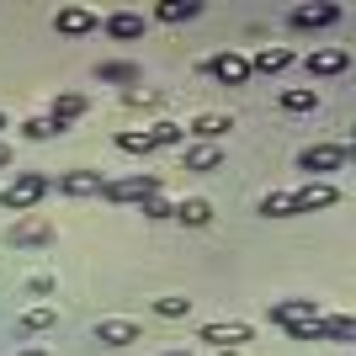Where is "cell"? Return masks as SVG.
<instances>
[{"mask_svg": "<svg viewBox=\"0 0 356 356\" xmlns=\"http://www.w3.org/2000/svg\"><path fill=\"white\" fill-rule=\"evenodd\" d=\"M54 239V223L48 218H22L6 229V245H16V250H27V245H48Z\"/></svg>", "mask_w": 356, "mask_h": 356, "instance_id": "9c48e42d", "label": "cell"}, {"mask_svg": "<svg viewBox=\"0 0 356 356\" xmlns=\"http://www.w3.org/2000/svg\"><path fill=\"white\" fill-rule=\"evenodd\" d=\"M319 341H341V346H351L356 341V319L351 314H319Z\"/></svg>", "mask_w": 356, "mask_h": 356, "instance_id": "2e32d148", "label": "cell"}, {"mask_svg": "<svg viewBox=\"0 0 356 356\" xmlns=\"http://www.w3.org/2000/svg\"><path fill=\"white\" fill-rule=\"evenodd\" d=\"M106 202H138L144 208L149 197H160V176H149V170H138V176H122V181H106L102 186Z\"/></svg>", "mask_w": 356, "mask_h": 356, "instance_id": "7a4b0ae2", "label": "cell"}, {"mask_svg": "<svg viewBox=\"0 0 356 356\" xmlns=\"http://www.w3.org/2000/svg\"><path fill=\"white\" fill-rule=\"evenodd\" d=\"M22 134L27 138H54V134H64V128H54L48 118H32V122H22Z\"/></svg>", "mask_w": 356, "mask_h": 356, "instance_id": "f1b7e54d", "label": "cell"}, {"mask_svg": "<svg viewBox=\"0 0 356 356\" xmlns=\"http://www.w3.org/2000/svg\"><path fill=\"white\" fill-rule=\"evenodd\" d=\"M197 341H208V346H218V351H229V346H245L250 341V325H202V335H197Z\"/></svg>", "mask_w": 356, "mask_h": 356, "instance_id": "9a60e30c", "label": "cell"}, {"mask_svg": "<svg viewBox=\"0 0 356 356\" xmlns=\"http://www.w3.org/2000/svg\"><path fill=\"white\" fill-rule=\"evenodd\" d=\"M6 165H11V144H0V170H6Z\"/></svg>", "mask_w": 356, "mask_h": 356, "instance_id": "1f68e13d", "label": "cell"}, {"mask_svg": "<svg viewBox=\"0 0 356 356\" xmlns=\"http://www.w3.org/2000/svg\"><path fill=\"white\" fill-rule=\"evenodd\" d=\"M351 160V144H309L298 149V165L309 170V176H325V170H341Z\"/></svg>", "mask_w": 356, "mask_h": 356, "instance_id": "3957f363", "label": "cell"}, {"mask_svg": "<svg viewBox=\"0 0 356 356\" xmlns=\"http://www.w3.org/2000/svg\"><path fill=\"white\" fill-rule=\"evenodd\" d=\"M64 197H102V186H106V176L102 170H64L59 181H54Z\"/></svg>", "mask_w": 356, "mask_h": 356, "instance_id": "8fae6325", "label": "cell"}, {"mask_svg": "<svg viewBox=\"0 0 356 356\" xmlns=\"http://www.w3.org/2000/svg\"><path fill=\"white\" fill-rule=\"evenodd\" d=\"M335 202H341V192L330 181H309L293 192V213H319V208H335Z\"/></svg>", "mask_w": 356, "mask_h": 356, "instance_id": "ba28073f", "label": "cell"}, {"mask_svg": "<svg viewBox=\"0 0 356 356\" xmlns=\"http://www.w3.org/2000/svg\"><path fill=\"white\" fill-rule=\"evenodd\" d=\"M287 64H293V54H287V48H261V54L250 59V74H282Z\"/></svg>", "mask_w": 356, "mask_h": 356, "instance_id": "7402d4cb", "label": "cell"}, {"mask_svg": "<svg viewBox=\"0 0 356 356\" xmlns=\"http://www.w3.org/2000/svg\"><path fill=\"white\" fill-rule=\"evenodd\" d=\"M202 70H208L213 80H223V86H250V59H245V54H213Z\"/></svg>", "mask_w": 356, "mask_h": 356, "instance_id": "8992f818", "label": "cell"}, {"mask_svg": "<svg viewBox=\"0 0 356 356\" xmlns=\"http://www.w3.org/2000/svg\"><path fill=\"white\" fill-rule=\"evenodd\" d=\"M186 309H192V298H154V314H160V319H186Z\"/></svg>", "mask_w": 356, "mask_h": 356, "instance_id": "4316f807", "label": "cell"}, {"mask_svg": "<svg viewBox=\"0 0 356 356\" xmlns=\"http://www.w3.org/2000/svg\"><path fill=\"white\" fill-rule=\"evenodd\" d=\"M229 128H234V118H223V112H202V118H192V128H186V134H197V138H208V144H218Z\"/></svg>", "mask_w": 356, "mask_h": 356, "instance_id": "d6986e66", "label": "cell"}, {"mask_svg": "<svg viewBox=\"0 0 356 356\" xmlns=\"http://www.w3.org/2000/svg\"><path fill=\"white\" fill-rule=\"evenodd\" d=\"M202 16V0H160L154 6V22H192Z\"/></svg>", "mask_w": 356, "mask_h": 356, "instance_id": "44dd1931", "label": "cell"}, {"mask_svg": "<svg viewBox=\"0 0 356 356\" xmlns=\"http://www.w3.org/2000/svg\"><path fill=\"white\" fill-rule=\"evenodd\" d=\"M303 70H309L314 80H330V74H346V70H351V54H346V48H319V54L303 59Z\"/></svg>", "mask_w": 356, "mask_h": 356, "instance_id": "30bf717a", "label": "cell"}, {"mask_svg": "<svg viewBox=\"0 0 356 356\" xmlns=\"http://www.w3.org/2000/svg\"><path fill=\"white\" fill-rule=\"evenodd\" d=\"M102 32L118 38V43H138V38H144V16L138 11H112V16H102Z\"/></svg>", "mask_w": 356, "mask_h": 356, "instance_id": "7c38bea8", "label": "cell"}, {"mask_svg": "<svg viewBox=\"0 0 356 356\" xmlns=\"http://www.w3.org/2000/svg\"><path fill=\"white\" fill-rule=\"evenodd\" d=\"M314 319H319V309H314V298H282V303H271V325H282L287 335H298V330H309Z\"/></svg>", "mask_w": 356, "mask_h": 356, "instance_id": "277c9868", "label": "cell"}, {"mask_svg": "<svg viewBox=\"0 0 356 356\" xmlns=\"http://www.w3.org/2000/svg\"><path fill=\"white\" fill-rule=\"evenodd\" d=\"M16 356H48V351H43V346H27V351H16Z\"/></svg>", "mask_w": 356, "mask_h": 356, "instance_id": "d6a6232c", "label": "cell"}, {"mask_svg": "<svg viewBox=\"0 0 356 356\" xmlns=\"http://www.w3.org/2000/svg\"><path fill=\"white\" fill-rule=\"evenodd\" d=\"M160 102H165V96H160V90H149V86L144 90H138V86L128 90V106H160Z\"/></svg>", "mask_w": 356, "mask_h": 356, "instance_id": "f546056e", "label": "cell"}, {"mask_svg": "<svg viewBox=\"0 0 356 356\" xmlns=\"http://www.w3.org/2000/svg\"><path fill=\"white\" fill-rule=\"evenodd\" d=\"M96 74H102L106 86H128V90H134L138 80H144V70H138V64H128V59H112V64H102Z\"/></svg>", "mask_w": 356, "mask_h": 356, "instance_id": "ffe728a7", "label": "cell"}, {"mask_svg": "<svg viewBox=\"0 0 356 356\" xmlns=\"http://www.w3.org/2000/svg\"><path fill=\"white\" fill-rule=\"evenodd\" d=\"M74 118H86V96H74V90L54 96V106H48V122H54V128H70Z\"/></svg>", "mask_w": 356, "mask_h": 356, "instance_id": "e0dca14e", "label": "cell"}, {"mask_svg": "<svg viewBox=\"0 0 356 356\" xmlns=\"http://www.w3.org/2000/svg\"><path fill=\"white\" fill-rule=\"evenodd\" d=\"M314 106H319V90H314V86L282 90V112H314Z\"/></svg>", "mask_w": 356, "mask_h": 356, "instance_id": "cb8c5ba5", "label": "cell"}, {"mask_svg": "<svg viewBox=\"0 0 356 356\" xmlns=\"http://www.w3.org/2000/svg\"><path fill=\"white\" fill-rule=\"evenodd\" d=\"M96 341L102 346H134V341H144V330H138L134 319H102V325H96Z\"/></svg>", "mask_w": 356, "mask_h": 356, "instance_id": "5bb4252c", "label": "cell"}, {"mask_svg": "<svg viewBox=\"0 0 356 356\" xmlns=\"http://www.w3.org/2000/svg\"><path fill=\"white\" fill-rule=\"evenodd\" d=\"M54 32H64V38H90V32H102V16L86 11V6H64V11L54 16Z\"/></svg>", "mask_w": 356, "mask_h": 356, "instance_id": "52a82bcc", "label": "cell"}, {"mask_svg": "<svg viewBox=\"0 0 356 356\" xmlns=\"http://www.w3.org/2000/svg\"><path fill=\"white\" fill-rule=\"evenodd\" d=\"M170 218H181L186 229H208V223H213V202H208V197H186Z\"/></svg>", "mask_w": 356, "mask_h": 356, "instance_id": "ac0fdd59", "label": "cell"}, {"mask_svg": "<svg viewBox=\"0 0 356 356\" xmlns=\"http://www.w3.org/2000/svg\"><path fill=\"white\" fill-rule=\"evenodd\" d=\"M170 213H176V208H170L165 197H149V202H144V218H170Z\"/></svg>", "mask_w": 356, "mask_h": 356, "instance_id": "4dcf8cb0", "label": "cell"}, {"mask_svg": "<svg viewBox=\"0 0 356 356\" xmlns=\"http://www.w3.org/2000/svg\"><path fill=\"white\" fill-rule=\"evenodd\" d=\"M0 134H6V112H0Z\"/></svg>", "mask_w": 356, "mask_h": 356, "instance_id": "e575fe53", "label": "cell"}, {"mask_svg": "<svg viewBox=\"0 0 356 356\" xmlns=\"http://www.w3.org/2000/svg\"><path fill=\"white\" fill-rule=\"evenodd\" d=\"M118 149H122V154H149V149H154V138H149V128H122V134H118Z\"/></svg>", "mask_w": 356, "mask_h": 356, "instance_id": "d4e9b609", "label": "cell"}, {"mask_svg": "<svg viewBox=\"0 0 356 356\" xmlns=\"http://www.w3.org/2000/svg\"><path fill=\"white\" fill-rule=\"evenodd\" d=\"M287 22H293L298 32L335 27V22H341V6H335V0H319V6H293V11H287Z\"/></svg>", "mask_w": 356, "mask_h": 356, "instance_id": "5b68a950", "label": "cell"}, {"mask_svg": "<svg viewBox=\"0 0 356 356\" xmlns=\"http://www.w3.org/2000/svg\"><path fill=\"white\" fill-rule=\"evenodd\" d=\"M59 325V309H27L22 319H16V341H32V335H48V330Z\"/></svg>", "mask_w": 356, "mask_h": 356, "instance_id": "4fadbf2b", "label": "cell"}, {"mask_svg": "<svg viewBox=\"0 0 356 356\" xmlns=\"http://www.w3.org/2000/svg\"><path fill=\"white\" fill-rule=\"evenodd\" d=\"M165 356H192V351H165Z\"/></svg>", "mask_w": 356, "mask_h": 356, "instance_id": "836d02e7", "label": "cell"}, {"mask_svg": "<svg viewBox=\"0 0 356 356\" xmlns=\"http://www.w3.org/2000/svg\"><path fill=\"white\" fill-rule=\"evenodd\" d=\"M54 192V181L48 176H38V170H27V176H16L6 192H0V208H11V213H32L43 197Z\"/></svg>", "mask_w": 356, "mask_h": 356, "instance_id": "6da1fadb", "label": "cell"}, {"mask_svg": "<svg viewBox=\"0 0 356 356\" xmlns=\"http://www.w3.org/2000/svg\"><path fill=\"white\" fill-rule=\"evenodd\" d=\"M261 218H293V192H266L261 197Z\"/></svg>", "mask_w": 356, "mask_h": 356, "instance_id": "484cf974", "label": "cell"}, {"mask_svg": "<svg viewBox=\"0 0 356 356\" xmlns=\"http://www.w3.org/2000/svg\"><path fill=\"white\" fill-rule=\"evenodd\" d=\"M223 165V149L218 144H197L192 154H186V170H202V176H208V170H218Z\"/></svg>", "mask_w": 356, "mask_h": 356, "instance_id": "603a6c76", "label": "cell"}, {"mask_svg": "<svg viewBox=\"0 0 356 356\" xmlns=\"http://www.w3.org/2000/svg\"><path fill=\"white\" fill-rule=\"evenodd\" d=\"M149 138H154V149H160V144H181V138H186V128H181V122H154V128H149Z\"/></svg>", "mask_w": 356, "mask_h": 356, "instance_id": "83f0119b", "label": "cell"}]
</instances>
